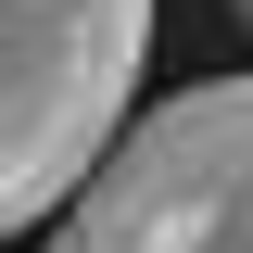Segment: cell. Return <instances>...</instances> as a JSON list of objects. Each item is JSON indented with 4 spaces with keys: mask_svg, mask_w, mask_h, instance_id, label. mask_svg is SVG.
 Listing matches in <instances>:
<instances>
[{
    "mask_svg": "<svg viewBox=\"0 0 253 253\" xmlns=\"http://www.w3.org/2000/svg\"><path fill=\"white\" fill-rule=\"evenodd\" d=\"M152 0H0V241L51 228L126 139Z\"/></svg>",
    "mask_w": 253,
    "mask_h": 253,
    "instance_id": "cell-1",
    "label": "cell"
},
{
    "mask_svg": "<svg viewBox=\"0 0 253 253\" xmlns=\"http://www.w3.org/2000/svg\"><path fill=\"white\" fill-rule=\"evenodd\" d=\"M51 253H253V76H190L126 114Z\"/></svg>",
    "mask_w": 253,
    "mask_h": 253,
    "instance_id": "cell-2",
    "label": "cell"
},
{
    "mask_svg": "<svg viewBox=\"0 0 253 253\" xmlns=\"http://www.w3.org/2000/svg\"><path fill=\"white\" fill-rule=\"evenodd\" d=\"M228 13H241V26H253V0H228Z\"/></svg>",
    "mask_w": 253,
    "mask_h": 253,
    "instance_id": "cell-3",
    "label": "cell"
}]
</instances>
